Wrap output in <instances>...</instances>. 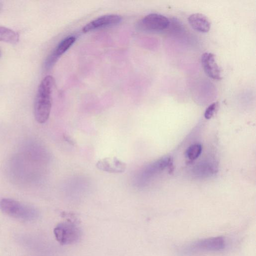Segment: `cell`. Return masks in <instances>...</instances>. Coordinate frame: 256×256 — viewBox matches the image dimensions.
<instances>
[{"label": "cell", "instance_id": "1", "mask_svg": "<svg viewBox=\"0 0 256 256\" xmlns=\"http://www.w3.org/2000/svg\"><path fill=\"white\" fill-rule=\"evenodd\" d=\"M54 84V78L47 76L38 86L34 102V116L39 124L45 123L50 116Z\"/></svg>", "mask_w": 256, "mask_h": 256}, {"label": "cell", "instance_id": "2", "mask_svg": "<svg viewBox=\"0 0 256 256\" xmlns=\"http://www.w3.org/2000/svg\"><path fill=\"white\" fill-rule=\"evenodd\" d=\"M0 210L10 216L24 220H33L38 216L34 206L10 198L0 199Z\"/></svg>", "mask_w": 256, "mask_h": 256}, {"label": "cell", "instance_id": "3", "mask_svg": "<svg viewBox=\"0 0 256 256\" xmlns=\"http://www.w3.org/2000/svg\"><path fill=\"white\" fill-rule=\"evenodd\" d=\"M225 246V240L222 237H210L186 244L180 248L178 252L182 256H190L200 252H217L222 250Z\"/></svg>", "mask_w": 256, "mask_h": 256}, {"label": "cell", "instance_id": "4", "mask_svg": "<svg viewBox=\"0 0 256 256\" xmlns=\"http://www.w3.org/2000/svg\"><path fill=\"white\" fill-rule=\"evenodd\" d=\"M54 232L56 240L61 244L75 243L81 236L80 228L74 223L70 221L58 224L54 228Z\"/></svg>", "mask_w": 256, "mask_h": 256}, {"label": "cell", "instance_id": "5", "mask_svg": "<svg viewBox=\"0 0 256 256\" xmlns=\"http://www.w3.org/2000/svg\"><path fill=\"white\" fill-rule=\"evenodd\" d=\"M170 24L166 16L156 13L150 14L142 18L138 24V28L145 31L161 32L166 29Z\"/></svg>", "mask_w": 256, "mask_h": 256}, {"label": "cell", "instance_id": "6", "mask_svg": "<svg viewBox=\"0 0 256 256\" xmlns=\"http://www.w3.org/2000/svg\"><path fill=\"white\" fill-rule=\"evenodd\" d=\"M76 40V38L74 36H68L63 39L47 58L44 63V68L49 70L52 67L59 58L70 48Z\"/></svg>", "mask_w": 256, "mask_h": 256}, {"label": "cell", "instance_id": "7", "mask_svg": "<svg viewBox=\"0 0 256 256\" xmlns=\"http://www.w3.org/2000/svg\"><path fill=\"white\" fill-rule=\"evenodd\" d=\"M122 20V17L118 14L100 16L86 24L82 30L84 32H88L98 28L114 26L119 24Z\"/></svg>", "mask_w": 256, "mask_h": 256}, {"label": "cell", "instance_id": "8", "mask_svg": "<svg viewBox=\"0 0 256 256\" xmlns=\"http://www.w3.org/2000/svg\"><path fill=\"white\" fill-rule=\"evenodd\" d=\"M201 64L206 74L211 78L220 80V70L217 64L214 54L211 52L204 53L201 57Z\"/></svg>", "mask_w": 256, "mask_h": 256}, {"label": "cell", "instance_id": "9", "mask_svg": "<svg viewBox=\"0 0 256 256\" xmlns=\"http://www.w3.org/2000/svg\"><path fill=\"white\" fill-rule=\"evenodd\" d=\"M96 166L98 169L110 173H121L126 168V164L115 157L101 159L97 162Z\"/></svg>", "mask_w": 256, "mask_h": 256}, {"label": "cell", "instance_id": "10", "mask_svg": "<svg viewBox=\"0 0 256 256\" xmlns=\"http://www.w3.org/2000/svg\"><path fill=\"white\" fill-rule=\"evenodd\" d=\"M188 20L190 26L197 32H207L210 28V20L203 14L200 13L192 14Z\"/></svg>", "mask_w": 256, "mask_h": 256}, {"label": "cell", "instance_id": "11", "mask_svg": "<svg viewBox=\"0 0 256 256\" xmlns=\"http://www.w3.org/2000/svg\"><path fill=\"white\" fill-rule=\"evenodd\" d=\"M19 40L17 32L9 28L0 26V42L15 44Z\"/></svg>", "mask_w": 256, "mask_h": 256}, {"label": "cell", "instance_id": "12", "mask_svg": "<svg viewBox=\"0 0 256 256\" xmlns=\"http://www.w3.org/2000/svg\"><path fill=\"white\" fill-rule=\"evenodd\" d=\"M202 146L200 144H194L190 146L187 149L186 154L188 158L191 160H196L200 155Z\"/></svg>", "mask_w": 256, "mask_h": 256}, {"label": "cell", "instance_id": "13", "mask_svg": "<svg viewBox=\"0 0 256 256\" xmlns=\"http://www.w3.org/2000/svg\"><path fill=\"white\" fill-rule=\"evenodd\" d=\"M218 105V103L217 102H213L206 108L204 114V118L206 119H210L213 116Z\"/></svg>", "mask_w": 256, "mask_h": 256}, {"label": "cell", "instance_id": "14", "mask_svg": "<svg viewBox=\"0 0 256 256\" xmlns=\"http://www.w3.org/2000/svg\"><path fill=\"white\" fill-rule=\"evenodd\" d=\"M2 4L0 2V8H2Z\"/></svg>", "mask_w": 256, "mask_h": 256}, {"label": "cell", "instance_id": "15", "mask_svg": "<svg viewBox=\"0 0 256 256\" xmlns=\"http://www.w3.org/2000/svg\"><path fill=\"white\" fill-rule=\"evenodd\" d=\"M1 54H2V52H1V50H0V56H1Z\"/></svg>", "mask_w": 256, "mask_h": 256}]
</instances>
